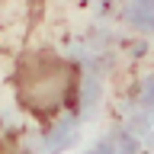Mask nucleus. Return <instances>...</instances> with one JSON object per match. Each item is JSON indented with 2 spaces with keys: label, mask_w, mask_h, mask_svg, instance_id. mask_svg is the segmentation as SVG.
Instances as JSON below:
<instances>
[{
  "label": "nucleus",
  "mask_w": 154,
  "mask_h": 154,
  "mask_svg": "<svg viewBox=\"0 0 154 154\" xmlns=\"http://www.w3.org/2000/svg\"><path fill=\"white\" fill-rule=\"evenodd\" d=\"M77 84L80 67L55 51L32 48L16 61V100L38 119H51L55 112L74 106Z\"/></svg>",
  "instance_id": "obj_1"
}]
</instances>
